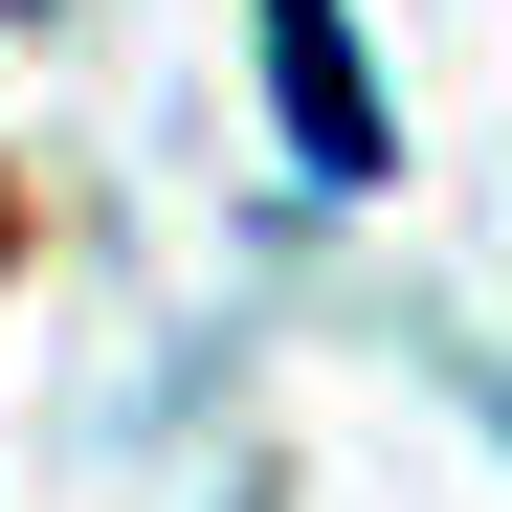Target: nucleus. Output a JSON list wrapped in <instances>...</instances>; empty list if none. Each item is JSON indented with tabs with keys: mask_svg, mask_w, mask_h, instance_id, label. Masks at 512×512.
<instances>
[{
	"mask_svg": "<svg viewBox=\"0 0 512 512\" xmlns=\"http://www.w3.org/2000/svg\"><path fill=\"white\" fill-rule=\"evenodd\" d=\"M268 112H290L312 179H379V67H357V23H334V0H268Z\"/></svg>",
	"mask_w": 512,
	"mask_h": 512,
	"instance_id": "1",
	"label": "nucleus"
}]
</instances>
